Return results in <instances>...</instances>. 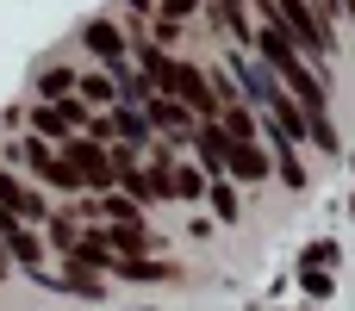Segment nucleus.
Returning <instances> with one entry per match:
<instances>
[{"instance_id":"nucleus-1","label":"nucleus","mask_w":355,"mask_h":311,"mask_svg":"<svg viewBox=\"0 0 355 311\" xmlns=\"http://www.w3.org/2000/svg\"><path fill=\"white\" fill-rule=\"evenodd\" d=\"M275 19L293 31V44H300L306 56H331V31H324V19L312 12V0H275Z\"/></svg>"},{"instance_id":"nucleus-2","label":"nucleus","mask_w":355,"mask_h":311,"mask_svg":"<svg viewBox=\"0 0 355 311\" xmlns=\"http://www.w3.org/2000/svg\"><path fill=\"white\" fill-rule=\"evenodd\" d=\"M62 162L81 175V187H112V181H119V168H112V150H100V143L62 137Z\"/></svg>"},{"instance_id":"nucleus-3","label":"nucleus","mask_w":355,"mask_h":311,"mask_svg":"<svg viewBox=\"0 0 355 311\" xmlns=\"http://www.w3.org/2000/svg\"><path fill=\"white\" fill-rule=\"evenodd\" d=\"M137 69L150 75V87H156V94L181 100V81H187V69H193V62H175L168 50H156V44H137Z\"/></svg>"},{"instance_id":"nucleus-4","label":"nucleus","mask_w":355,"mask_h":311,"mask_svg":"<svg viewBox=\"0 0 355 311\" xmlns=\"http://www.w3.org/2000/svg\"><path fill=\"white\" fill-rule=\"evenodd\" d=\"M144 118H150V125H162V131H168V137H181V143H193V131H200V118H193L181 100H168V94H150V100H144Z\"/></svg>"},{"instance_id":"nucleus-5","label":"nucleus","mask_w":355,"mask_h":311,"mask_svg":"<svg viewBox=\"0 0 355 311\" xmlns=\"http://www.w3.org/2000/svg\"><path fill=\"white\" fill-rule=\"evenodd\" d=\"M231 69H237V81H243V100H256V106H275L287 87L275 81V69H262V62H250V56H231Z\"/></svg>"},{"instance_id":"nucleus-6","label":"nucleus","mask_w":355,"mask_h":311,"mask_svg":"<svg viewBox=\"0 0 355 311\" xmlns=\"http://www.w3.org/2000/svg\"><path fill=\"white\" fill-rule=\"evenodd\" d=\"M81 44H87V50H94V56H100V62H106L112 75L125 69V37H119V25H106V19H94V25L81 31Z\"/></svg>"},{"instance_id":"nucleus-7","label":"nucleus","mask_w":355,"mask_h":311,"mask_svg":"<svg viewBox=\"0 0 355 311\" xmlns=\"http://www.w3.org/2000/svg\"><path fill=\"white\" fill-rule=\"evenodd\" d=\"M225 168H231L237 181H268V175H275V156H262L256 143H237V137H231V150H225Z\"/></svg>"},{"instance_id":"nucleus-8","label":"nucleus","mask_w":355,"mask_h":311,"mask_svg":"<svg viewBox=\"0 0 355 311\" xmlns=\"http://www.w3.org/2000/svg\"><path fill=\"white\" fill-rule=\"evenodd\" d=\"M0 206H6L19 224H25V218H31V224H37V218H50V206H44L25 181H12V175H0Z\"/></svg>"},{"instance_id":"nucleus-9","label":"nucleus","mask_w":355,"mask_h":311,"mask_svg":"<svg viewBox=\"0 0 355 311\" xmlns=\"http://www.w3.org/2000/svg\"><path fill=\"white\" fill-rule=\"evenodd\" d=\"M106 249H131V256H144V249H156V237L144 231V218H125V224L106 231Z\"/></svg>"},{"instance_id":"nucleus-10","label":"nucleus","mask_w":355,"mask_h":311,"mask_svg":"<svg viewBox=\"0 0 355 311\" xmlns=\"http://www.w3.org/2000/svg\"><path fill=\"white\" fill-rule=\"evenodd\" d=\"M112 274H125V281H168L175 268H168V262H150V256H119Z\"/></svg>"},{"instance_id":"nucleus-11","label":"nucleus","mask_w":355,"mask_h":311,"mask_svg":"<svg viewBox=\"0 0 355 311\" xmlns=\"http://www.w3.org/2000/svg\"><path fill=\"white\" fill-rule=\"evenodd\" d=\"M218 125H225L237 143H250V137H256V112H250V100H231V106L218 112Z\"/></svg>"},{"instance_id":"nucleus-12","label":"nucleus","mask_w":355,"mask_h":311,"mask_svg":"<svg viewBox=\"0 0 355 311\" xmlns=\"http://www.w3.org/2000/svg\"><path fill=\"white\" fill-rule=\"evenodd\" d=\"M193 199H206V175L193 162H181L175 168V206H193Z\"/></svg>"},{"instance_id":"nucleus-13","label":"nucleus","mask_w":355,"mask_h":311,"mask_svg":"<svg viewBox=\"0 0 355 311\" xmlns=\"http://www.w3.org/2000/svg\"><path fill=\"white\" fill-rule=\"evenodd\" d=\"M206 199H212V212H218L225 224H237V218H243V206H237V187H231V181H212V187H206Z\"/></svg>"},{"instance_id":"nucleus-14","label":"nucleus","mask_w":355,"mask_h":311,"mask_svg":"<svg viewBox=\"0 0 355 311\" xmlns=\"http://www.w3.org/2000/svg\"><path fill=\"white\" fill-rule=\"evenodd\" d=\"M75 94H81V100H94V106H106V100H119V81H106V75H81V81H75Z\"/></svg>"},{"instance_id":"nucleus-15","label":"nucleus","mask_w":355,"mask_h":311,"mask_svg":"<svg viewBox=\"0 0 355 311\" xmlns=\"http://www.w3.org/2000/svg\"><path fill=\"white\" fill-rule=\"evenodd\" d=\"M31 125H37V131H50V137H62V131H69L62 106H31Z\"/></svg>"},{"instance_id":"nucleus-16","label":"nucleus","mask_w":355,"mask_h":311,"mask_svg":"<svg viewBox=\"0 0 355 311\" xmlns=\"http://www.w3.org/2000/svg\"><path fill=\"white\" fill-rule=\"evenodd\" d=\"M75 81H81V75H69V69H44V81H37V87L56 100V94H75Z\"/></svg>"},{"instance_id":"nucleus-17","label":"nucleus","mask_w":355,"mask_h":311,"mask_svg":"<svg viewBox=\"0 0 355 311\" xmlns=\"http://www.w3.org/2000/svg\"><path fill=\"white\" fill-rule=\"evenodd\" d=\"M19 231H25V224H19V218L0 206V249H12V237H19Z\"/></svg>"},{"instance_id":"nucleus-18","label":"nucleus","mask_w":355,"mask_h":311,"mask_svg":"<svg viewBox=\"0 0 355 311\" xmlns=\"http://www.w3.org/2000/svg\"><path fill=\"white\" fill-rule=\"evenodd\" d=\"M156 6H162V19H187V12H193L200 0H156Z\"/></svg>"},{"instance_id":"nucleus-19","label":"nucleus","mask_w":355,"mask_h":311,"mask_svg":"<svg viewBox=\"0 0 355 311\" xmlns=\"http://www.w3.org/2000/svg\"><path fill=\"white\" fill-rule=\"evenodd\" d=\"M150 6H156V0H131V12H150Z\"/></svg>"}]
</instances>
